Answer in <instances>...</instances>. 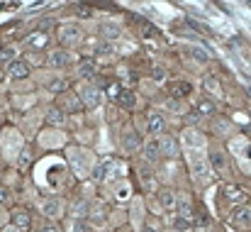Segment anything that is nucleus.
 Returning <instances> with one entry per match:
<instances>
[{
    "mask_svg": "<svg viewBox=\"0 0 251 232\" xmlns=\"http://www.w3.org/2000/svg\"><path fill=\"white\" fill-rule=\"evenodd\" d=\"M205 154H207V164H210L215 178H227V176H229L232 164H229V154H227L225 147H220V145H210Z\"/></svg>",
    "mask_w": 251,
    "mask_h": 232,
    "instance_id": "0eeeda50",
    "label": "nucleus"
},
{
    "mask_svg": "<svg viewBox=\"0 0 251 232\" xmlns=\"http://www.w3.org/2000/svg\"><path fill=\"white\" fill-rule=\"evenodd\" d=\"M42 122H44V127H51V130H64L66 125H69V117L56 108V105H49V108H44L42 110Z\"/></svg>",
    "mask_w": 251,
    "mask_h": 232,
    "instance_id": "4be33fe9",
    "label": "nucleus"
},
{
    "mask_svg": "<svg viewBox=\"0 0 251 232\" xmlns=\"http://www.w3.org/2000/svg\"><path fill=\"white\" fill-rule=\"evenodd\" d=\"M42 215L47 218V223H59V220H64V215H66V201L64 198H59V196H51V198H47V201H42Z\"/></svg>",
    "mask_w": 251,
    "mask_h": 232,
    "instance_id": "4468645a",
    "label": "nucleus"
},
{
    "mask_svg": "<svg viewBox=\"0 0 251 232\" xmlns=\"http://www.w3.org/2000/svg\"><path fill=\"white\" fill-rule=\"evenodd\" d=\"M129 210H132V225H134V230L142 232V220H144V198H142V196H132V201H129Z\"/></svg>",
    "mask_w": 251,
    "mask_h": 232,
    "instance_id": "c756f323",
    "label": "nucleus"
},
{
    "mask_svg": "<svg viewBox=\"0 0 251 232\" xmlns=\"http://www.w3.org/2000/svg\"><path fill=\"white\" fill-rule=\"evenodd\" d=\"M232 130H234V127H232V122H229L227 117H220V115H217V117L212 120V132H215L217 137H229Z\"/></svg>",
    "mask_w": 251,
    "mask_h": 232,
    "instance_id": "72a5a7b5",
    "label": "nucleus"
},
{
    "mask_svg": "<svg viewBox=\"0 0 251 232\" xmlns=\"http://www.w3.org/2000/svg\"><path fill=\"white\" fill-rule=\"evenodd\" d=\"M115 193H117V196H115V201H132V186H129L125 178L115 186Z\"/></svg>",
    "mask_w": 251,
    "mask_h": 232,
    "instance_id": "4c0bfd02",
    "label": "nucleus"
},
{
    "mask_svg": "<svg viewBox=\"0 0 251 232\" xmlns=\"http://www.w3.org/2000/svg\"><path fill=\"white\" fill-rule=\"evenodd\" d=\"M37 142L44 147V149H59V147H66L69 142V135L64 130H51V127H44L37 132Z\"/></svg>",
    "mask_w": 251,
    "mask_h": 232,
    "instance_id": "ddd939ff",
    "label": "nucleus"
},
{
    "mask_svg": "<svg viewBox=\"0 0 251 232\" xmlns=\"http://www.w3.org/2000/svg\"><path fill=\"white\" fill-rule=\"evenodd\" d=\"M76 61H78V57H76L74 52H66V49L56 47V49H49V52H47V57H44V69H47V71H54V74H64V71L74 69Z\"/></svg>",
    "mask_w": 251,
    "mask_h": 232,
    "instance_id": "20e7f679",
    "label": "nucleus"
},
{
    "mask_svg": "<svg viewBox=\"0 0 251 232\" xmlns=\"http://www.w3.org/2000/svg\"><path fill=\"white\" fill-rule=\"evenodd\" d=\"M74 93L78 95L83 110H95L100 103H102V88L95 83V81H78Z\"/></svg>",
    "mask_w": 251,
    "mask_h": 232,
    "instance_id": "423d86ee",
    "label": "nucleus"
},
{
    "mask_svg": "<svg viewBox=\"0 0 251 232\" xmlns=\"http://www.w3.org/2000/svg\"><path fill=\"white\" fill-rule=\"evenodd\" d=\"M164 90H166L168 98L183 100V103H188V100L195 98V83L188 81V78H171V81H166Z\"/></svg>",
    "mask_w": 251,
    "mask_h": 232,
    "instance_id": "9b49d317",
    "label": "nucleus"
},
{
    "mask_svg": "<svg viewBox=\"0 0 251 232\" xmlns=\"http://www.w3.org/2000/svg\"><path fill=\"white\" fill-rule=\"evenodd\" d=\"M10 201H12V193H10L5 186H0V208H5Z\"/></svg>",
    "mask_w": 251,
    "mask_h": 232,
    "instance_id": "58836bf2",
    "label": "nucleus"
},
{
    "mask_svg": "<svg viewBox=\"0 0 251 232\" xmlns=\"http://www.w3.org/2000/svg\"><path fill=\"white\" fill-rule=\"evenodd\" d=\"M151 83L154 86H166V81H168V69L166 66H161V64H154L151 66Z\"/></svg>",
    "mask_w": 251,
    "mask_h": 232,
    "instance_id": "f704fd0d",
    "label": "nucleus"
},
{
    "mask_svg": "<svg viewBox=\"0 0 251 232\" xmlns=\"http://www.w3.org/2000/svg\"><path fill=\"white\" fill-rule=\"evenodd\" d=\"M176 218L183 220V223H190L193 225V218H195V205H193V198L185 193V191H178V201H176Z\"/></svg>",
    "mask_w": 251,
    "mask_h": 232,
    "instance_id": "f3484780",
    "label": "nucleus"
},
{
    "mask_svg": "<svg viewBox=\"0 0 251 232\" xmlns=\"http://www.w3.org/2000/svg\"><path fill=\"white\" fill-rule=\"evenodd\" d=\"M120 152L125 156H134L142 152V145H144V135L134 127V125H125L122 132H120Z\"/></svg>",
    "mask_w": 251,
    "mask_h": 232,
    "instance_id": "1a4fd4ad",
    "label": "nucleus"
},
{
    "mask_svg": "<svg viewBox=\"0 0 251 232\" xmlns=\"http://www.w3.org/2000/svg\"><path fill=\"white\" fill-rule=\"evenodd\" d=\"M7 223L20 232L32 230V213L27 208H12V213H7Z\"/></svg>",
    "mask_w": 251,
    "mask_h": 232,
    "instance_id": "a878e982",
    "label": "nucleus"
},
{
    "mask_svg": "<svg viewBox=\"0 0 251 232\" xmlns=\"http://www.w3.org/2000/svg\"><path fill=\"white\" fill-rule=\"evenodd\" d=\"M56 42H59V47H61V49H66V52H74V54H76V52L85 44L83 27H81L78 22H61V25L56 27Z\"/></svg>",
    "mask_w": 251,
    "mask_h": 232,
    "instance_id": "7ed1b4c3",
    "label": "nucleus"
},
{
    "mask_svg": "<svg viewBox=\"0 0 251 232\" xmlns=\"http://www.w3.org/2000/svg\"><path fill=\"white\" fill-rule=\"evenodd\" d=\"M115 169H117V159H115V156H105V159H98V164H95V169H93L90 178H93L95 183H107Z\"/></svg>",
    "mask_w": 251,
    "mask_h": 232,
    "instance_id": "dca6fc26",
    "label": "nucleus"
},
{
    "mask_svg": "<svg viewBox=\"0 0 251 232\" xmlns=\"http://www.w3.org/2000/svg\"><path fill=\"white\" fill-rule=\"evenodd\" d=\"M39 86L49 93V95H61V93H66V90H71V83H69V78L64 76V74H54V71H39Z\"/></svg>",
    "mask_w": 251,
    "mask_h": 232,
    "instance_id": "9d476101",
    "label": "nucleus"
},
{
    "mask_svg": "<svg viewBox=\"0 0 251 232\" xmlns=\"http://www.w3.org/2000/svg\"><path fill=\"white\" fill-rule=\"evenodd\" d=\"M142 159L147 161V164H159L161 159H164V154H161V140L159 137H144V145H142Z\"/></svg>",
    "mask_w": 251,
    "mask_h": 232,
    "instance_id": "412c9836",
    "label": "nucleus"
},
{
    "mask_svg": "<svg viewBox=\"0 0 251 232\" xmlns=\"http://www.w3.org/2000/svg\"><path fill=\"white\" fill-rule=\"evenodd\" d=\"M7 225V213H5V208H0V228H5Z\"/></svg>",
    "mask_w": 251,
    "mask_h": 232,
    "instance_id": "79ce46f5",
    "label": "nucleus"
},
{
    "mask_svg": "<svg viewBox=\"0 0 251 232\" xmlns=\"http://www.w3.org/2000/svg\"><path fill=\"white\" fill-rule=\"evenodd\" d=\"M154 196H156V203H159V210H164V213H173V210H176V201H178V191H176L173 186H168V183H161V186H159V191H156Z\"/></svg>",
    "mask_w": 251,
    "mask_h": 232,
    "instance_id": "a211bd4d",
    "label": "nucleus"
},
{
    "mask_svg": "<svg viewBox=\"0 0 251 232\" xmlns=\"http://www.w3.org/2000/svg\"><path fill=\"white\" fill-rule=\"evenodd\" d=\"M98 74V61L93 57H81L74 66V76L76 81H93V76Z\"/></svg>",
    "mask_w": 251,
    "mask_h": 232,
    "instance_id": "393cba45",
    "label": "nucleus"
},
{
    "mask_svg": "<svg viewBox=\"0 0 251 232\" xmlns=\"http://www.w3.org/2000/svg\"><path fill=\"white\" fill-rule=\"evenodd\" d=\"M222 193H225V198H227L229 203H234V205H242V203H247V191H244L239 183H232V181H227V183L222 186Z\"/></svg>",
    "mask_w": 251,
    "mask_h": 232,
    "instance_id": "c85d7f7f",
    "label": "nucleus"
},
{
    "mask_svg": "<svg viewBox=\"0 0 251 232\" xmlns=\"http://www.w3.org/2000/svg\"><path fill=\"white\" fill-rule=\"evenodd\" d=\"M137 174H139V181H142V188H144V193H156L159 191V186H161V181H159V176H156V169L151 166V164H147V161H142L139 166H137Z\"/></svg>",
    "mask_w": 251,
    "mask_h": 232,
    "instance_id": "2eb2a0df",
    "label": "nucleus"
},
{
    "mask_svg": "<svg viewBox=\"0 0 251 232\" xmlns=\"http://www.w3.org/2000/svg\"><path fill=\"white\" fill-rule=\"evenodd\" d=\"M202 120H215L220 113H217V103L212 100V98H207V95H195L193 98V105H190Z\"/></svg>",
    "mask_w": 251,
    "mask_h": 232,
    "instance_id": "aec40b11",
    "label": "nucleus"
},
{
    "mask_svg": "<svg viewBox=\"0 0 251 232\" xmlns=\"http://www.w3.org/2000/svg\"><path fill=\"white\" fill-rule=\"evenodd\" d=\"M202 86H205V90H207V98H220L222 95V88H220V83H217V78L215 76H205L202 78Z\"/></svg>",
    "mask_w": 251,
    "mask_h": 232,
    "instance_id": "c9c22d12",
    "label": "nucleus"
},
{
    "mask_svg": "<svg viewBox=\"0 0 251 232\" xmlns=\"http://www.w3.org/2000/svg\"><path fill=\"white\" fill-rule=\"evenodd\" d=\"M183 122H185V127H195V130H202V122H205V120H202V117H200V115H198V113H195L193 108H188V113L183 115Z\"/></svg>",
    "mask_w": 251,
    "mask_h": 232,
    "instance_id": "e433bc0d",
    "label": "nucleus"
},
{
    "mask_svg": "<svg viewBox=\"0 0 251 232\" xmlns=\"http://www.w3.org/2000/svg\"><path fill=\"white\" fill-rule=\"evenodd\" d=\"M142 232H159V230H154V228H142Z\"/></svg>",
    "mask_w": 251,
    "mask_h": 232,
    "instance_id": "c03bdc74",
    "label": "nucleus"
},
{
    "mask_svg": "<svg viewBox=\"0 0 251 232\" xmlns=\"http://www.w3.org/2000/svg\"><path fill=\"white\" fill-rule=\"evenodd\" d=\"M27 232H34V230H27Z\"/></svg>",
    "mask_w": 251,
    "mask_h": 232,
    "instance_id": "a18cd8bd",
    "label": "nucleus"
},
{
    "mask_svg": "<svg viewBox=\"0 0 251 232\" xmlns=\"http://www.w3.org/2000/svg\"><path fill=\"white\" fill-rule=\"evenodd\" d=\"M232 225L239 232H249L251 230V205L249 203H242V205H234L232 215H229Z\"/></svg>",
    "mask_w": 251,
    "mask_h": 232,
    "instance_id": "5701e85b",
    "label": "nucleus"
},
{
    "mask_svg": "<svg viewBox=\"0 0 251 232\" xmlns=\"http://www.w3.org/2000/svg\"><path fill=\"white\" fill-rule=\"evenodd\" d=\"M115 103H117L122 110L134 113V110L139 108V93H137L134 88H120L117 95H115Z\"/></svg>",
    "mask_w": 251,
    "mask_h": 232,
    "instance_id": "bb28decb",
    "label": "nucleus"
},
{
    "mask_svg": "<svg viewBox=\"0 0 251 232\" xmlns=\"http://www.w3.org/2000/svg\"><path fill=\"white\" fill-rule=\"evenodd\" d=\"M17 59H22V47L20 44H5V47H0V64L2 66L10 64V61H17Z\"/></svg>",
    "mask_w": 251,
    "mask_h": 232,
    "instance_id": "7c9ffc66",
    "label": "nucleus"
},
{
    "mask_svg": "<svg viewBox=\"0 0 251 232\" xmlns=\"http://www.w3.org/2000/svg\"><path fill=\"white\" fill-rule=\"evenodd\" d=\"M0 232H20V230H15V228H12V225H10V223H7V225H5V228H0Z\"/></svg>",
    "mask_w": 251,
    "mask_h": 232,
    "instance_id": "37998d69",
    "label": "nucleus"
},
{
    "mask_svg": "<svg viewBox=\"0 0 251 232\" xmlns=\"http://www.w3.org/2000/svg\"><path fill=\"white\" fill-rule=\"evenodd\" d=\"M161 154H164V159H178V156L183 154V149H180V142H178V137L176 135H171V132H164L161 137Z\"/></svg>",
    "mask_w": 251,
    "mask_h": 232,
    "instance_id": "cd10ccee",
    "label": "nucleus"
},
{
    "mask_svg": "<svg viewBox=\"0 0 251 232\" xmlns=\"http://www.w3.org/2000/svg\"><path fill=\"white\" fill-rule=\"evenodd\" d=\"M166 132V115L161 110H147L144 122H142V135L144 137H161Z\"/></svg>",
    "mask_w": 251,
    "mask_h": 232,
    "instance_id": "f8f14e48",
    "label": "nucleus"
},
{
    "mask_svg": "<svg viewBox=\"0 0 251 232\" xmlns=\"http://www.w3.org/2000/svg\"><path fill=\"white\" fill-rule=\"evenodd\" d=\"M188 103H183V100H173V98H166L164 100V110L171 113V115H176V117H183L185 113H188Z\"/></svg>",
    "mask_w": 251,
    "mask_h": 232,
    "instance_id": "473e14b6",
    "label": "nucleus"
},
{
    "mask_svg": "<svg viewBox=\"0 0 251 232\" xmlns=\"http://www.w3.org/2000/svg\"><path fill=\"white\" fill-rule=\"evenodd\" d=\"M66 117L69 115H78V113H83V105H81V100H78V95L74 93V90H66V93H61L59 95V100L54 103Z\"/></svg>",
    "mask_w": 251,
    "mask_h": 232,
    "instance_id": "6ab92c4d",
    "label": "nucleus"
},
{
    "mask_svg": "<svg viewBox=\"0 0 251 232\" xmlns=\"http://www.w3.org/2000/svg\"><path fill=\"white\" fill-rule=\"evenodd\" d=\"M39 232H61V228H59L56 223H47V225H44Z\"/></svg>",
    "mask_w": 251,
    "mask_h": 232,
    "instance_id": "a19ab883",
    "label": "nucleus"
},
{
    "mask_svg": "<svg viewBox=\"0 0 251 232\" xmlns=\"http://www.w3.org/2000/svg\"><path fill=\"white\" fill-rule=\"evenodd\" d=\"M66 161H69V166H71V174L76 176V178H90V174H93V169H95V164H98V159L95 154L90 152V147H81V145H74V147H66Z\"/></svg>",
    "mask_w": 251,
    "mask_h": 232,
    "instance_id": "f257e3e1",
    "label": "nucleus"
},
{
    "mask_svg": "<svg viewBox=\"0 0 251 232\" xmlns=\"http://www.w3.org/2000/svg\"><path fill=\"white\" fill-rule=\"evenodd\" d=\"M76 15H78L81 20H85V17H90V15H93V10H90L88 5H76Z\"/></svg>",
    "mask_w": 251,
    "mask_h": 232,
    "instance_id": "ea45409f",
    "label": "nucleus"
},
{
    "mask_svg": "<svg viewBox=\"0 0 251 232\" xmlns=\"http://www.w3.org/2000/svg\"><path fill=\"white\" fill-rule=\"evenodd\" d=\"M0 152L7 161H15L17 156L25 152V137L20 130L15 127H5L2 135H0Z\"/></svg>",
    "mask_w": 251,
    "mask_h": 232,
    "instance_id": "39448f33",
    "label": "nucleus"
},
{
    "mask_svg": "<svg viewBox=\"0 0 251 232\" xmlns=\"http://www.w3.org/2000/svg\"><path fill=\"white\" fill-rule=\"evenodd\" d=\"M178 142H180V149L185 154H190V152H207V147H210L207 135L202 130H195V127H183V132L178 135Z\"/></svg>",
    "mask_w": 251,
    "mask_h": 232,
    "instance_id": "6e6552de",
    "label": "nucleus"
},
{
    "mask_svg": "<svg viewBox=\"0 0 251 232\" xmlns=\"http://www.w3.org/2000/svg\"><path fill=\"white\" fill-rule=\"evenodd\" d=\"M188 159V171H190V178L198 188H210L215 183V174L207 164V154L205 152H190L185 154Z\"/></svg>",
    "mask_w": 251,
    "mask_h": 232,
    "instance_id": "f03ea898",
    "label": "nucleus"
},
{
    "mask_svg": "<svg viewBox=\"0 0 251 232\" xmlns=\"http://www.w3.org/2000/svg\"><path fill=\"white\" fill-rule=\"evenodd\" d=\"M100 37H102V42H115V39L122 37V27H120L117 22H102Z\"/></svg>",
    "mask_w": 251,
    "mask_h": 232,
    "instance_id": "2f4dec72",
    "label": "nucleus"
},
{
    "mask_svg": "<svg viewBox=\"0 0 251 232\" xmlns=\"http://www.w3.org/2000/svg\"><path fill=\"white\" fill-rule=\"evenodd\" d=\"M2 71H5V76L10 78L12 83H20V81H29V78H32V69H29L22 59L5 64V66H2Z\"/></svg>",
    "mask_w": 251,
    "mask_h": 232,
    "instance_id": "b1692460",
    "label": "nucleus"
}]
</instances>
